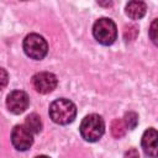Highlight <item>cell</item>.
I'll return each instance as SVG.
<instances>
[{"mask_svg":"<svg viewBox=\"0 0 158 158\" xmlns=\"http://www.w3.org/2000/svg\"><path fill=\"white\" fill-rule=\"evenodd\" d=\"M49 116L58 125H68L77 116V107L68 99H57L49 105Z\"/></svg>","mask_w":158,"mask_h":158,"instance_id":"obj_1","label":"cell"},{"mask_svg":"<svg viewBox=\"0 0 158 158\" xmlns=\"http://www.w3.org/2000/svg\"><path fill=\"white\" fill-rule=\"evenodd\" d=\"M80 135L88 142L99 141L105 132V123L101 116L96 114L88 115L83 118L80 123Z\"/></svg>","mask_w":158,"mask_h":158,"instance_id":"obj_2","label":"cell"},{"mask_svg":"<svg viewBox=\"0 0 158 158\" xmlns=\"http://www.w3.org/2000/svg\"><path fill=\"white\" fill-rule=\"evenodd\" d=\"M93 35L99 43L104 46H109L115 42L117 37V28H116L115 22L111 19L102 17V19H99L94 23Z\"/></svg>","mask_w":158,"mask_h":158,"instance_id":"obj_3","label":"cell"},{"mask_svg":"<svg viewBox=\"0 0 158 158\" xmlns=\"http://www.w3.org/2000/svg\"><path fill=\"white\" fill-rule=\"evenodd\" d=\"M23 51L32 59H43L48 52V46L42 36L30 33L23 40Z\"/></svg>","mask_w":158,"mask_h":158,"instance_id":"obj_4","label":"cell"},{"mask_svg":"<svg viewBox=\"0 0 158 158\" xmlns=\"http://www.w3.org/2000/svg\"><path fill=\"white\" fill-rule=\"evenodd\" d=\"M32 132H30L25 125H17L11 132V143L17 151H27L33 142Z\"/></svg>","mask_w":158,"mask_h":158,"instance_id":"obj_5","label":"cell"},{"mask_svg":"<svg viewBox=\"0 0 158 158\" xmlns=\"http://www.w3.org/2000/svg\"><path fill=\"white\" fill-rule=\"evenodd\" d=\"M32 85L40 94H48L57 86V77L49 72H41L32 77Z\"/></svg>","mask_w":158,"mask_h":158,"instance_id":"obj_6","label":"cell"},{"mask_svg":"<svg viewBox=\"0 0 158 158\" xmlns=\"http://www.w3.org/2000/svg\"><path fill=\"white\" fill-rule=\"evenodd\" d=\"M6 105L12 114H22L28 106V95L22 90H14L7 95Z\"/></svg>","mask_w":158,"mask_h":158,"instance_id":"obj_7","label":"cell"},{"mask_svg":"<svg viewBox=\"0 0 158 158\" xmlns=\"http://www.w3.org/2000/svg\"><path fill=\"white\" fill-rule=\"evenodd\" d=\"M143 152L151 158H158V131L148 128L143 132L141 141Z\"/></svg>","mask_w":158,"mask_h":158,"instance_id":"obj_8","label":"cell"},{"mask_svg":"<svg viewBox=\"0 0 158 158\" xmlns=\"http://www.w3.org/2000/svg\"><path fill=\"white\" fill-rule=\"evenodd\" d=\"M147 6L143 1H130L126 5V15L132 20H139L146 15Z\"/></svg>","mask_w":158,"mask_h":158,"instance_id":"obj_9","label":"cell"},{"mask_svg":"<svg viewBox=\"0 0 158 158\" xmlns=\"http://www.w3.org/2000/svg\"><path fill=\"white\" fill-rule=\"evenodd\" d=\"M26 128L32 133H38L42 130V121L37 114H30L25 120Z\"/></svg>","mask_w":158,"mask_h":158,"instance_id":"obj_10","label":"cell"},{"mask_svg":"<svg viewBox=\"0 0 158 158\" xmlns=\"http://www.w3.org/2000/svg\"><path fill=\"white\" fill-rule=\"evenodd\" d=\"M126 128H127V126L125 125L123 120H120V118L114 120V122H112V125H111V132H112V135H114L115 137H117V138H120V137H122V136L125 135Z\"/></svg>","mask_w":158,"mask_h":158,"instance_id":"obj_11","label":"cell"},{"mask_svg":"<svg viewBox=\"0 0 158 158\" xmlns=\"http://www.w3.org/2000/svg\"><path fill=\"white\" fill-rule=\"evenodd\" d=\"M123 122L127 126V128H131V130L135 128L137 126V123H138V116H137V114L136 112H132V111L126 112V115L123 117Z\"/></svg>","mask_w":158,"mask_h":158,"instance_id":"obj_12","label":"cell"},{"mask_svg":"<svg viewBox=\"0 0 158 158\" xmlns=\"http://www.w3.org/2000/svg\"><path fill=\"white\" fill-rule=\"evenodd\" d=\"M149 38L154 44L158 46V19H156L149 26Z\"/></svg>","mask_w":158,"mask_h":158,"instance_id":"obj_13","label":"cell"},{"mask_svg":"<svg viewBox=\"0 0 158 158\" xmlns=\"http://www.w3.org/2000/svg\"><path fill=\"white\" fill-rule=\"evenodd\" d=\"M125 158H138V152H137L135 148H132V149H130L128 152H126Z\"/></svg>","mask_w":158,"mask_h":158,"instance_id":"obj_14","label":"cell"},{"mask_svg":"<svg viewBox=\"0 0 158 158\" xmlns=\"http://www.w3.org/2000/svg\"><path fill=\"white\" fill-rule=\"evenodd\" d=\"M1 74H2V88L6 85V73H5V70L4 69H1Z\"/></svg>","mask_w":158,"mask_h":158,"instance_id":"obj_15","label":"cell"},{"mask_svg":"<svg viewBox=\"0 0 158 158\" xmlns=\"http://www.w3.org/2000/svg\"><path fill=\"white\" fill-rule=\"evenodd\" d=\"M36 158H49V157H47V156H38V157H36Z\"/></svg>","mask_w":158,"mask_h":158,"instance_id":"obj_16","label":"cell"}]
</instances>
